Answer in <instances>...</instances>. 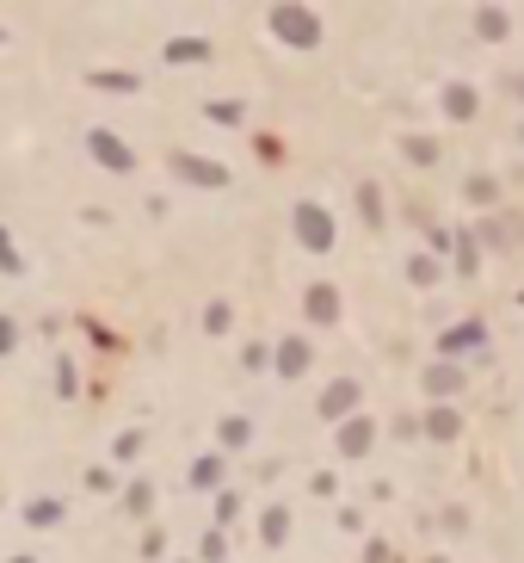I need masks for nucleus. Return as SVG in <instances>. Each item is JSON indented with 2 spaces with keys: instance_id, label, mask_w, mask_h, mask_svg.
Segmentation results:
<instances>
[{
  "instance_id": "nucleus-1",
  "label": "nucleus",
  "mask_w": 524,
  "mask_h": 563,
  "mask_svg": "<svg viewBox=\"0 0 524 563\" xmlns=\"http://www.w3.org/2000/svg\"><path fill=\"white\" fill-rule=\"evenodd\" d=\"M290 223H297V235H302V248H309V254L334 248V217L321 211V205H297V217H290Z\"/></svg>"
},
{
  "instance_id": "nucleus-2",
  "label": "nucleus",
  "mask_w": 524,
  "mask_h": 563,
  "mask_svg": "<svg viewBox=\"0 0 524 563\" xmlns=\"http://www.w3.org/2000/svg\"><path fill=\"white\" fill-rule=\"evenodd\" d=\"M272 25H278V38L302 44V50H309V44L321 38V25H315V13H302V7H278V13H272Z\"/></svg>"
},
{
  "instance_id": "nucleus-3",
  "label": "nucleus",
  "mask_w": 524,
  "mask_h": 563,
  "mask_svg": "<svg viewBox=\"0 0 524 563\" xmlns=\"http://www.w3.org/2000/svg\"><path fill=\"white\" fill-rule=\"evenodd\" d=\"M93 156L105 161V168H130V156H124V143H117V136H105V131H93Z\"/></svg>"
},
{
  "instance_id": "nucleus-4",
  "label": "nucleus",
  "mask_w": 524,
  "mask_h": 563,
  "mask_svg": "<svg viewBox=\"0 0 524 563\" xmlns=\"http://www.w3.org/2000/svg\"><path fill=\"white\" fill-rule=\"evenodd\" d=\"M179 174H191V180H204V186H223V168H216V161H191V156H179Z\"/></svg>"
},
{
  "instance_id": "nucleus-5",
  "label": "nucleus",
  "mask_w": 524,
  "mask_h": 563,
  "mask_svg": "<svg viewBox=\"0 0 524 563\" xmlns=\"http://www.w3.org/2000/svg\"><path fill=\"white\" fill-rule=\"evenodd\" d=\"M302 366H309V347H302V341H284V353H278V371H284V378H297Z\"/></svg>"
},
{
  "instance_id": "nucleus-6",
  "label": "nucleus",
  "mask_w": 524,
  "mask_h": 563,
  "mask_svg": "<svg viewBox=\"0 0 524 563\" xmlns=\"http://www.w3.org/2000/svg\"><path fill=\"white\" fill-rule=\"evenodd\" d=\"M475 341H482V322H463V329H450V334H445V353H469Z\"/></svg>"
},
{
  "instance_id": "nucleus-7",
  "label": "nucleus",
  "mask_w": 524,
  "mask_h": 563,
  "mask_svg": "<svg viewBox=\"0 0 524 563\" xmlns=\"http://www.w3.org/2000/svg\"><path fill=\"white\" fill-rule=\"evenodd\" d=\"M339 446H346V452H371V421H352V428L339 433Z\"/></svg>"
},
{
  "instance_id": "nucleus-8",
  "label": "nucleus",
  "mask_w": 524,
  "mask_h": 563,
  "mask_svg": "<svg viewBox=\"0 0 524 563\" xmlns=\"http://www.w3.org/2000/svg\"><path fill=\"white\" fill-rule=\"evenodd\" d=\"M352 403H358V384H334L321 408H327V415H339V408H352Z\"/></svg>"
},
{
  "instance_id": "nucleus-9",
  "label": "nucleus",
  "mask_w": 524,
  "mask_h": 563,
  "mask_svg": "<svg viewBox=\"0 0 524 563\" xmlns=\"http://www.w3.org/2000/svg\"><path fill=\"white\" fill-rule=\"evenodd\" d=\"M309 316H315V322H327V316H334V292H327V285H321V292H309Z\"/></svg>"
},
{
  "instance_id": "nucleus-10",
  "label": "nucleus",
  "mask_w": 524,
  "mask_h": 563,
  "mask_svg": "<svg viewBox=\"0 0 524 563\" xmlns=\"http://www.w3.org/2000/svg\"><path fill=\"white\" fill-rule=\"evenodd\" d=\"M450 112L469 118V112H475V94H469V87H450Z\"/></svg>"
},
{
  "instance_id": "nucleus-11",
  "label": "nucleus",
  "mask_w": 524,
  "mask_h": 563,
  "mask_svg": "<svg viewBox=\"0 0 524 563\" xmlns=\"http://www.w3.org/2000/svg\"><path fill=\"white\" fill-rule=\"evenodd\" d=\"M432 433H438V440H450V433H457V415H445V408H438V415H432Z\"/></svg>"
},
{
  "instance_id": "nucleus-12",
  "label": "nucleus",
  "mask_w": 524,
  "mask_h": 563,
  "mask_svg": "<svg viewBox=\"0 0 524 563\" xmlns=\"http://www.w3.org/2000/svg\"><path fill=\"white\" fill-rule=\"evenodd\" d=\"M426 390H457V371H445V366H438V371L426 378Z\"/></svg>"
},
{
  "instance_id": "nucleus-13",
  "label": "nucleus",
  "mask_w": 524,
  "mask_h": 563,
  "mask_svg": "<svg viewBox=\"0 0 524 563\" xmlns=\"http://www.w3.org/2000/svg\"><path fill=\"white\" fill-rule=\"evenodd\" d=\"M247 440V421H223V446H241Z\"/></svg>"
},
{
  "instance_id": "nucleus-14",
  "label": "nucleus",
  "mask_w": 524,
  "mask_h": 563,
  "mask_svg": "<svg viewBox=\"0 0 524 563\" xmlns=\"http://www.w3.org/2000/svg\"><path fill=\"white\" fill-rule=\"evenodd\" d=\"M13 347V322H0V353Z\"/></svg>"
}]
</instances>
